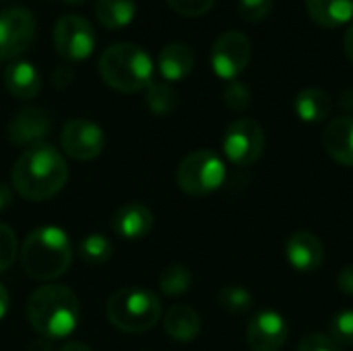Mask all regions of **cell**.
Instances as JSON below:
<instances>
[{
	"instance_id": "obj_1",
	"label": "cell",
	"mask_w": 353,
	"mask_h": 351,
	"mask_svg": "<svg viewBox=\"0 0 353 351\" xmlns=\"http://www.w3.org/2000/svg\"><path fill=\"white\" fill-rule=\"evenodd\" d=\"M68 180V166L58 149L39 143L29 147L12 166L10 182L27 201H46L58 194Z\"/></svg>"
},
{
	"instance_id": "obj_2",
	"label": "cell",
	"mask_w": 353,
	"mask_h": 351,
	"mask_svg": "<svg viewBox=\"0 0 353 351\" xmlns=\"http://www.w3.org/2000/svg\"><path fill=\"white\" fill-rule=\"evenodd\" d=\"M31 327L48 339H62L77 331L81 323V304L72 290L58 283L37 288L27 302Z\"/></svg>"
},
{
	"instance_id": "obj_3",
	"label": "cell",
	"mask_w": 353,
	"mask_h": 351,
	"mask_svg": "<svg viewBox=\"0 0 353 351\" xmlns=\"http://www.w3.org/2000/svg\"><path fill=\"white\" fill-rule=\"evenodd\" d=\"M72 263V246L64 230L43 225L33 230L21 248V265L25 273L37 281H52L64 275Z\"/></svg>"
},
{
	"instance_id": "obj_4",
	"label": "cell",
	"mask_w": 353,
	"mask_h": 351,
	"mask_svg": "<svg viewBox=\"0 0 353 351\" xmlns=\"http://www.w3.org/2000/svg\"><path fill=\"white\" fill-rule=\"evenodd\" d=\"M99 74L116 91L137 93L153 81V60L137 43L120 41L103 50L99 56Z\"/></svg>"
},
{
	"instance_id": "obj_5",
	"label": "cell",
	"mask_w": 353,
	"mask_h": 351,
	"mask_svg": "<svg viewBox=\"0 0 353 351\" xmlns=\"http://www.w3.org/2000/svg\"><path fill=\"white\" fill-rule=\"evenodd\" d=\"M105 314L116 329L124 333H143L161 319V302L145 288H124L108 300Z\"/></svg>"
},
{
	"instance_id": "obj_6",
	"label": "cell",
	"mask_w": 353,
	"mask_h": 351,
	"mask_svg": "<svg viewBox=\"0 0 353 351\" xmlns=\"http://www.w3.org/2000/svg\"><path fill=\"white\" fill-rule=\"evenodd\" d=\"M225 163L211 149H196L188 153L178 166V186L190 197H207L225 182Z\"/></svg>"
},
{
	"instance_id": "obj_7",
	"label": "cell",
	"mask_w": 353,
	"mask_h": 351,
	"mask_svg": "<svg viewBox=\"0 0 353 351\" xmlns=\"http://www.w3.org/2000/svg\"><path fill=\"white\" fill-rule=\"evenodd\" d=\"M265 151V132L256 120L240 118L232 122L223 134L225 157L240 168L252 166L261 159Z\"/></svg>"
},
{
	"instance_id": "obj_8",
	"label": "cell",
	"mask_w": 353,
	"mask_h": 351,
	"mask_svg": "<svg viewBox=\"0 0 353 351\" xmlns=\"http://www.w3.org/2000/svg\"><path fill=\"white\" fill-rule=\"evenodd\" d=\"M54 46L64 60H87L95 50V29L85 17L64 14L54 25Z\"/></svg>"
},
{
	"instance_id": "obj_9",
	"label": "cell",
	"mask_w": 353,
	"mask_h": 351,
	"mask_svg": "<svg viewBox=\"0 0 353 351\" xmlns=\"http://www.w3.org/2000/svg\"><path fill=\"white\" fill-rule=\"evenodd\" d=\"M35 39V17L25 6H10L0 12V60L21 56Z\"/></svg>"
},
{
	"instance_id": "obj_10",
	"label": "cell",
	"mask_w": 353,
	"mask_h": 351,
	"mask_svg": "<svg viewBox=\"0 0 353 351\" xmlns=\"http://www.w3.org/2000/svg\"><path fill=\"white\" fill-rule=\"evenodd\" d=\"M252 56V43L242 31L221 33L211 48V66L219 79L236 81V77L248 66Z\"/></svg>"
},
{
	"instance_id": "obj_11",
	"label": "cell",
	"mask_w": 353,
	"mask_h": 351,
	"mask_svg": "<svg viewBox=\"0 0 353 351\" xmlns=\"http://www.w3.org/2000/svg\"><path fill=\"white\" fill-rule=\"evenodd\" d=\"M60 145L66 151V155H70L72 159L89 161L103 151L105 137L101 126H97L95 122L74 118L64 124L60 134Z\"/></svg>"
},
{
	"instance_id": "obj_12",
	"label": "cell",
	"mask_w": 353,
	"mask_h": 351,
	"mask_svg": "<svg viewBox=\"0 0 353 351\" xmlns=\"http://www.w3.org/2000/svg\"><path fill=\"white\" fill-rule=\"evenodd\" d=\"M290 337L288 321L275 310H261L250 319L246 341L252 351H279Z\"/></svg>"
},
{
	"instance_id": "obj_13",
	"label": "cell",
	"mask_w": 353,
	"mask_h": 351,
	"mask_svg": "<svg viewBox=\"0 0 353 351\" xmlns=\"http://www.w3.org/2000/svg\"><path fill=\"white\" fill-rule=\"evenodd\" d=\"M52 130V118L43 108H23L8 122V141L12 145H39V141Z\"/></svg>"
},
{
	"instance_id": "obj_14",
	"label": "cell",
	"mask_w": 353,
	"mask_h": 351,
	"mask_svg": "<svg viewBox=\"0 0 353 351\" xmlns=\"http://www.w3.org/2000/svg\"><path fill=\"white\" fill-rule=\"evenodd\" d=\"M285 259L296 271L312 273L325 261L323 242L312 232H294L285 242Z\"/></svg>"
},
{
	"instance_id": "obj_15",
	"label": "cell",
	"mask_w": 353,
	"mask_h": 351,
	"mask_svg": "<svg viewBox=\"0 0 353 351\" xmlns=\"http://www.w3.org/2000/svg\"><path fill=\"white\" fill-rule=\"evenodd\" d=\"M112 228L120 238L126 240L145 238L153 230V213L143 203H126L114 213Z\"/></svg>"
},
{
	"instance_id": "obj_16",
	"label": "cell",
	"mask_w": 353,
	"mask_h": 351,
	"mask_svg": "<svg viewBox=\"0 0 353 351\" xmlns=\"http://www.w3.org/2000/svg\"><path fill=\"white\" fill-rule=\"evenodd\" d=\"M323 145L327 153L341 166L353 168V118H335L323 134Z\"/></svg>"
},
{
	"instance_id": "obj_17",
	"label": "cell",
	"mask_w": 353,
	"mask_h": 351,
	"mask_svg": "<svg viewBox=\"0 0 353 351\" xmlns=\"http://www.w3.org/2000/svg\"><path fill=\"white\" fill-rule=\"evenodd\" d=\"M159 74L165 81H182L186 79L194 68V52L184 41H172L168 43L157 58Z\"/></svg>"
},
{
	"instance_id": "obj_18",
	"label": "cell",
	"mask_w": 353,
	"mask_h": 351,
	"mask_svg": "<svg viewBox=\"0 0 353 351\" xmlns=\"http://www.w3.org/2000/svg\"><path fill=\"white\" fill-rule=\"evenodd\" d=\"M4 85L17 99H33L41 89V77L31 62L12 60L4 70Z\"/></svg>"
},
{
	"instance_id": "obj_19",
	"label": "cell",
	"mask_w": 353,
	"mask_h": 351,
	"mask_svg": "<svg viewBox=\"0 0 353 351\" xmlns=\"http://www.w3.org/2000/svg\"><path fill=\"white\" fill-rule=\"evenodd\" d=\"M310 19L327 29L341 27L353 19V0H304Z\"/></svg>"
},
{
	"instance_id": "obj_20",
	"label": "cell",
	"mask_w": 353,
	"mask_h": 351,
	"mask_svg": "<svg viewBox=\"0 0 353 351\" xmlns=\"http://www.w3.org/2000/svg\"><path fill=\"white\" fill-rule=\"evenodd\" d=\"M333 110V99L327 91L319 87H308L302 89L296 97V114L302 122L308 124H319L329 118Z\"/></svg>"
},
{
	"instance_id": "obj_21",
	"label": "cell",
	"mask_w": 353,
	"mask_h": 351,
	"mask_svg": "<svg viewBox=\"0 0 353 351\" xmlns=\"http://www.w3.org/2000/svg\"><path fill=\"white\" fill-rule=\"evenodd\" d=\"M163 327H165V333L172 339L186 343V341H192V339L199 337V333H201V319H199L196 310H192L190 306L178 304V306H172L165 312Z\"/></svg>"
},
{
	"instance_id": "obj_22",
	"label": "cell",
	"mask_w": 353,
	"mask_h": 351,
	"mask_svg": "<svg viewBox=\"0 0 353 351\" xmlns=\"http://www.w3.org/2000/svg\"><path fill=\"white\" fill-rule=\"evenodd\" d=\"M97 21L105 29H124L137 14L134 0H97L95 4Z\"/></svg>"
},
{
	"instance_id": "obj_23",
	"label": "cell",
	"mask_w": 353,
	"mask_h": 351,
	"mask_svg": "<svg viewBox=\"0 0 353 351\" xmlns=\"http://www.w3.org/2000/svg\"><path fill=\"white\" fill-rule=\"evenodd\" d=\"M145 103L147 108L157 116H168L178 106V93L168 83L151 81V85L145 89Z\"/></svg>"
},
{
	"instance_id": "obj_24",
	"label": "cell",
	"mask_w": 353,
	"mask_h": 351,
	"mask_svg": "<svg viewBox=\"0 0 353 351\" xmlns=\"http://www.w3.org/2000/svg\"><path fill=\"white\" fill-rule=\"evenodd\" d=\"M79 257L91 267L105 265L112 257V242L101 234H89L79 242Z\"/></svg>"
},
{
	"instance_id": "obj_25",
	"label": "cell",
	"mask_w": 353,
	"mask_h": 351,
	"mask_svg": "<svg viewBox=\"0 0 353 351\" xmlns=\"http://www.w3.org/2000/svg\"><path fill=\"white\" fill-rule=\"evenodd\" d=\"M192 285V273L184 265H170L159 275V288L165 296H182Z\"/></svg>"
},
{
	"instance_id": "obj_26",
	"label": "cell",
	"mask_w": 353,
	"mask_h": 351,
	"mask_svg": "<svg viewBox=\"0 0 353 351\" xmlns=\"http://www.w3.org/2000/svg\"><path fill=\"white\" fill-rule=\"evenodd\" d=\"M219 304L230 314H246L252 308V294L240 285H228L219 292Z\"/></svg>"
},
{
	"instance_id": "obj_27",
	"label": "cell",
	"mask_w": 353,
	"mask_h": 351,
	"mask_svg": "<svg viewBox=\"0 0 353 351\" xmlns=\"http://www.w3.org/2000/svg\"><path fill=\"white\" fill-rule=\"evenodd\" d=\"M329 337L341 348L353 345V310L337 312L329 323Z\"/></svg>"
},
{
	"instance_id": "obj_28",
	"label": "cell",
	"mask_w": 353,
	"mask_h": 351,
	"mask_svg": "<svg viewBox=\"0 0 353 351\" xmlns=\"http://www.w3.org/2000/svg\"><path fill=\"white\" fill-rule=\"evenodd\" d=\"M252 101V93L246 83L242 81H230L228 87L223 89V103L232 112H244Z\"/></svg>"
},
{
	"instance_id": "obj_29",
	"label": "cell",
	"mask_w": 353,
	"mask_h": 351,
	"mask_svg": "<svg viewBox=\"0 0 353 351\" xmlns=\"http://www.w3.org/2000/svg\"><path fill=\"white\" fill-rule=\"evenodd\" d=\"M275 0H238V12L248 23H259L271 14Z\"/></svg>"
},
{
	"instance_id": "obj_30",
	"label": "cell",
	"mask_w": 353,
	"mask_h": 351,
	"mask_svg": "<svg viewBox=\"0 0 353 351\" xmlns=\"http://www.w3.org/2000/svg\"><path fill=\"white\" fill-rule=\"evenodd\" d=\"M17 250H19V242H17L12 228H8L6 223H0V273L12 267L17 259Z\"/></svg>"
},
{
	"instance_id": "obj_31",
	"label": "cell",
	"mask_w": 353,
	"mask_h": 351,
	"mask_svg": "<svg viewBox=\"0 0 353 351\" xmlns=\"http://www.w3.org/2000/svg\"><path fill=\"white\" fill-rule=\"evenodd\" d=\"M168 4L182 17H203L213 8L215 0H168Z\"/></svg>"
},
{
	"instance_id": "obj_32",
	"label": "cell",
	"mask_w": 353,
	"mask_h": 351,
	"mask_svg": "<svg viewBox=\"0 0 353 351\" xmlns=\"http://www.w3.org/2000/svg\"><path fill=\"white\" fill-rule=\"evenodd\" d=\"M298 351H341V348H339L329 335L310 333V335H306V337L300 341Z\"/></svg>"
},
{
	"instance_id": "obj_33",
	"label": "cell",
	"mask_w": 353,
	"mask_h": 351,
	"mask_svg": "<svg viewBox=\"0 0 353 351\" xmlns=\"http://www.w3.org/2000/svg\"><path fill=\"white\" fill-rule=\"evenodd\" d=\"M337 288L345 294L353 296V265H345L337 275Z\"/></svg>"
},
{
	"instance_id": "obj_34",
	"label": "cell",
	"mask_w": 353,
	"mask_h": 351,
	"mask_svg": "<svg viewBox=\"0 0 353 351\" xmlns=\"http://www.w3.org/2000/svg\"><path fill=\"white\" fill-rule=\"evenodd\" d=\"M10 203H12V192H10V188H8L4 182H0V211H4Z\"/></svg>"
},
{
	"instance_id": "obj_35",
	"label": "cell",
	"mask_w": 353,
	"mask_h": 351,
	"mask_svg": "<svg viewBox=\"0 0 353 351\" xmlns=\"http://www.w3.org/2000/svg\"><path fill=\"white\" fill-rule=\"evenodd\" d=\"M343 50H345L347 58L353 62V23L350 25V29L345 31V35H343Z\"/></svg>"
},
{
	"instance_id": "obj_36",
	"label": "cell",
	"mask_w": 353,
	"mask_h": 351,
	"mask_svg": "<svg viewBox=\"0 0 353 351\" xmlns=\"http://www.w3.org/2000/svg\"><path fill=\"white\" fill-rule=\"evenodd\" d=\"M6 310H8V292H6V288L0 283V321L4 319Z\"/></svg>"
},
{
	"instance_id": "obj_37",
	"label": "cell",
	"mask_w": 353,
	"mask_h": 351,
	"mask_svg": "<svg viewBox=\"0 0 353 351\" xmlns=\"http://www.w3.org/2000/svg\"><path fill=\"white\" fill-rule=\"evenodd\" d=\"M60 351H93L89 345H85V343H79V341H70V343H66L64 348Z\"/></svg>"
},
{
	"instance_id": "obj_38",
	"label": "cell",
	"mask_w": 353,
	"mask_h": 351,
	"mask_svg": "<svg viewBox=\"0 0 353 351\" xmlns=\"http://www.w3.org/2000/svg\"><path fill=\"white\" fill-rule=\"evenodd\" d=\"M27 351H52V348H50V343H48V341L39 339V341L31 343V345H29V350H27Z\"/></svg>"
},
{
	"instance_id": "obj_39",
	"label": "cell",
	"mask_w": 353,
	"mask_h": 351,
	"mask_svg": "<svg viewBox=\"0 0 353 351\" xmlns=\"http://www.w3.org/2000/svg\"><path fill=\"white\" fill-rule=\"evenodd\" d=\"M64 2H70V4H77V2H83V0H64Z\"/></svg>"
}]
</instances>
